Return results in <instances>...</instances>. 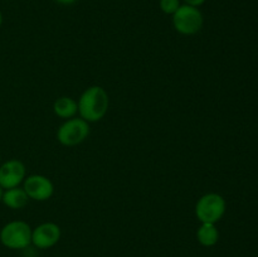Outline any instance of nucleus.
<instances>
[{
  "mask_svg": "<svg viewBox=\"0 0 258 257\" xmlns=\"http://www.w3.org/2000/svg\"><path fill=\"white\" fill-rule=\"evenodd\" d=\"M108 95L101 86H91L86 88L78 100V113L81 118L90 122L102 120L108 111Z\"/></svg>",
  "mask_w": 258,
  "mask_h": 257,
  "instance_id": "nucleus-1",
  "label": "nucleus"
},
{
  "mask_svg": "<svg viewBox=\"0 0 258 257\" xmlns=\"http://www.w3.org/2000/svg\"><path fill=\"white\" fill-rule=\"evenodd\" d=\"M32 231L24 221H12L0 231V242L10 249H25L32 243Z\"/></svg>",
  "mask_w": 258,
  "mask_h": 257,
  "instance_id": "nucleus-2",
  "label": "nucleus"
},
{
  "mask_svg": "<svg viewBox=\"0 0 258 257\" xmlns=\"http://www.w3.org/2000/svg\"><path fill=\"white\" fill-rule=\"evenodd\" d=\"M226 201L219 194H204L196 204V216L202 223L216 224L226 213Z\"/></svg>",
  "mask_w": 258,
  "mask_h": 257,
  "instance_id": "nucleus-3",
  "label": "nucleus"
},
{
  "mask_svg": "<svg viewBox=\"0 0 258 257\" xmlns=\"http://www.w3.org/2000/svg\"><path fill=\"white\" fill-rule=\"evenodd\" d=\"M203 14L197 7L184 4L173 14V25L176 32L184 35H194L203 27Z\"/></svg>",
  "mask_w": 258,
  "mask_h": 257,
  "instance_id": "nucleus-4",
  "label": "nucleus"
},
{
  "mask_svg": "<svg viewBox=\"0 0 258 257\" xmlns=\"http://www.w3.org/2000/svg\"><path fill=\"white\" fill-rule=\"evenodd\" d=\"M90 135V123L81 117L66 120L57 131V139L62 145L76 146L83 143Z\"/></svg>",
  "mask_w": 258,
  "mask_h": 257,
  "instance_id": "nucleus-5",
  "label": "nucleus"
},
{
  "mask_svg": "<svg viewBox=\"0 0 258 257\" xmlns=\"http://www.w3.org/2000/svg\"><path fill=\"white\" fill-rule=\"evenodd\" d=\"M23 189L29 199L38 202L48 201L54 193V185L52 180L40 174H33L25 178Z\"/></svg>",
  "mask_w": 258,
  "mask_h": 257,
  "instance_id": "nucleus-6",
  "label": "nucleus"
},
{
  "mask_svg": "<svg viewBox=\"0 0 258 257\" xmlns=\"http://www.w3.org/2000/svg\"><path fill=\"white\" fill-rule=\"evenodd\" d=\"M25 179V165L18 159H10L0 166V186L12 189L19 186Z\"/></svg>",
  "mask_w": 258,
  "mask_h": 257,
  "instance_id": "nucleus-7",
  "label": "nucleus"
},
{
  "mask_svg": "<svg viewBox=\"0 0 258 257\" xmlns=\"http://www.w3.org/2000/svg\"><path fill=\"white\" fill-rule=\"evenodd\" d=\"M60 239V228L53 222L39 224L32 231V243L40 249H47L58 243Z\"/></svg>",
  "mask_w": 258,
  "mask_h": 257,
  "instance_id": "nucleus-8",
  "label": "nucleus"
},
{
  "mask_svg": "<svg viewBox=\"0 0 258 257\" xmlns=\"http://www.w3.org/2000/svg\"><path fill=\"white\" fill-rule=\"evenodd\" d=\"M28 201H29V197L27 196L24 189L19 188V186L3 191L2 202L10 209L24 208L28 204Z\"/></svg>",
  "mask_w": 258,
  "mask_h": 257,
  "instance_id": "nucleus-9",
  "label": "nucleus"
},
{
  "mask_svg": "<svg viewBox=\"0 0 258 257\" xmlns=\"http://www.w3.org/2000/svg\"><path fill=\"white\" fill-rule=\"evenodd\" d=\"M53 111H54L58 117L70 120V118H73L78 113V102L75 98L63 96V97L57 98L54 101Z\"/></svg>",
  "mask_w": 258,
  "mask_h": 257,
  "instance_id": "nucleus-10",
  "label": "nucleus"
},
{
  "mask_svg": "<svg viewBox=\"0 0 258 257\" xmlns=\"http://www.w3.org/2000/svg\"><path fill=\"white\" fill-rule=\"evenodd\" d=\"M197 239L204 247H212L217 244L219 239V231L214 223H202L197 231Z\"/></svg>",
  "mask_w": 258,
  "mask_h": 257,
  "instance_id": "nucleus-11",
  "label": "nucleus"
},
{
  "mask_svg": "<svg viewBox=\"0 0 258 257\" xmlns=\"http://www.w3.org/2000/svg\"><path fill=\"white\" fill-rule=\"evenodd\" d=\"M180 5V0H160L159 2L161 12L168 15H173Z\"/></svg>",
  "mask_w": 258,
  "mask_h": 257,
  "instance_id": "nucleus-12",
  "label": "nucleus"
},
{
  "mask_svg": "<svg viewBox=\"0 0 258 257\" xmlns=\"http://www.w3.org/2000/svg\"><path fill=\"white\" fill-rule=\"evenodd\" d=\"M184 3L188 5H191V7L199 8L201 5H203L206 3V0H184Z\"/></svg>",
  "mask_w": 258,
  "mask_h": 257,
  "instance_id": "nucleus-13",
  "label": "nucleus"
},
{
  "mask_svg": "<svg viewBox=\"0 0 258 257\" xmlns=\"http://www.w3.org/2000/svg\"><path fill=\"white\" fill-rule=\"evenodd\" d=\"M54 2L62 5H71L73 4V3H76V0H54Z\"/></svg>",
  "mask_w": 258,
  "mask_h": 257,
  "instance_id": "nucleus-14",
  "label": "nucleus"
},
{
  "mask_svg": "<svg viewBox=\"0 0 258 257\" xmlns=\"http://www.w3.org/2000/svg\"><path fill=\"white\" fill-rule=\"evenodd\" d=\"M2 24H3V14L2 12H0V27H2Z\"/></svg>",
  "mask_w": 258,
  "mask_h": 257,
  "instance_id": "nucleus-15",
  "label": "nucleus"
},
{
  "mask_svg": "<svg viewBox=\"0 0 258 257\" xmlns=\"http://www.w3.org/2000/svg\"><path fill=\"white\" fill-rule=\"evenodd\" d=\"M2 197H3V188L0 186V202H2Z\"/></svg>",
  "mask_w": 258,
  "mask_h": 257,
  "instance_id": "nucleus-16",
  "label": "nucleus"
}]
</instances>
